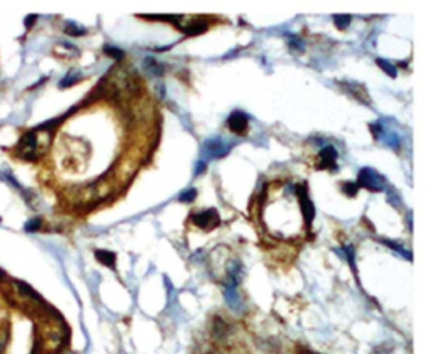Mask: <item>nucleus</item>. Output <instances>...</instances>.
<instances>
[{
	"mask_svg": "<svg viewBox=\"0 0 427 354\" xmlns=\"http://www.w3.org/2000/svg\"><path fill=\"white\" fill-rule=\"evenodd\" d=\"M49 146V142H42L38 130H30L25 134L17 146V154L25 161H37V157L42 154V150Z\"/></svg>",
	"mask_w": 427,
	"mask_h": 354,
	"instance_id": "f257e3e1",
	"label": "nucleus"
},
{
	"mask_svg": "<svg viewBox=\"0 0 427 354\" xmlns=\"http://www.w3.org/2000/svg\"><path fill=\"white\" fill-rule=\"evenodd\" d=\"M355 184H357V187L367 189V191L379 192V191H382V189L386 187V181H384V177L380 175L379 172H376L374 169L364 167V169L359 170L357 182H355Z\"/></svg>",
	"mask_w": 427,
	"mask_h": 354,
	"instance_id": "f03ea898",
	"label": "nucleus"
},
{
	"mask_svg": "<svg viewBox=\"0 0 427 354\" xmlns=\"http://www.w3.org/2000/svg\"><path fill=\"white\" fill-rule=\"evenodd\" d=\"M232 149V142H227L224 137H210L207 139L202 146V152L209 159H221V157L227 155Z\"/></svg>",
	"mask_w": 427,
	"mask_h": 354,
	"instance_id": "7ed1b4c3",
	"label": "nucleus"
},
{
	"mask_svg": "<svg viewBox=\"0 0 427 354\" xmlns=\"http://www.w3.org/2000/svg\"><path fill=\"white\" fill-rule=\"evenodd\" d=\"M192 222L200 229H204V231H212V229H216L221 224V218H219V212L216 209H207V211L194 214Z\"/></svg>",
	"mask_w": 427,
	"mask_h": 354,
	"instance_id": "20e7f679",
	"label": "nucleus"
},
{
	"mask_svg": "<svg viewBox=\"0 0 427 354\" xmlns=\"http://www.w3.org/2000/svg\"><path fill=\"white\" fill-rule=\"evenodd\" d=\"M227 126L234 134H244L249 126V117L244 112H241V110H234V112L229 115Z\"/></svg>",
	"mask_w": 427,
	"mask_h": 354,
	"instance_id": "39448f33",
	"label": "nucleus"
},
{
	"mask_svg": "<svg viewBox=\"0 0 427 354\" xmlns=\"http://www.w3.org/2000/svg\"><path fill=\"white\" fill-rule=\"evenodd\" d=\"M295 191H297V195H299V201H301V206H302V214H304V219H306L307 226H310V222H312V219H314V214H315V211H314V206H312V202H310V199H309L306 187H304V186H297V187H295Z\"/></svg>",
	"mask_w": 427,
	"mask_h": 354,
	"instance_id": "423d86ee",
	"label": "nucleus"
},
{
	"mask_svg": "<svg viewBox=\"0 0 427 354\" xmlns=\"http://www.w3.org/2000/svg\"><path fill=\"white\" fill-rule=\"evenodd\" d=\"M321 162H319V169H334L335 167V159H337V150L332 146H326L321 150Z\"/></svg>",
	"mask_w": 427,
	"mask_h": 354,
	"instance_id": "0eeeda50",
	"label": "nucleus"
},
{
	"mask_svg": "<svg viewBox=\"0 0 427 354\" xmlns=\"http://www.w3.org/2000/svg\"><path fill=\"white\" fill-rule=\"evenodd\" d=\"M95 258L103 266L112 267V269L115 267V254L111 252V251H103V249H99V251H95Z\"/></svg>",
	"mask_w": 427,
	"mask_h": 354,
	"instance_id": "6e6552de",
	"label": "nucleus"
},
{
	"mask_svg": "<svg viewBox=\"0 0 427 354\" xmlns=\"http://www.w3.org/2000/svg\"><path fill=\"white\" fill-rule=\"evenodd\" d=\"M144 67L151 75H162L164 74V65L155 62L154 58H145L144 61Z\"/></svg>",
	"mask_w": 427,
	"mask_h": 354,
	"instance_id": "1a4fd4ad",
	"label": "nucleus"
},
{
	"mask_svg": "<svg viewBox=\"0 0 427 354\" xmlns=\"http://www.w3.org/2000/svg\"><path fill=\"white\" fill-rule=\"evenodd\" d=\"M185 32V35H197V34H202V32L207 30V24L204 22H192L189 24L187 27L182 29Z\"/></svg>",
	"mask_w": 427,
	"mask_h": 354,
	"instance_id": "9d476101",
	"label": "nucleus"
},
{
	"mask_svg": "<svg viewBox=\"0 0 427 354\" xmlns=\"http://www.w3.org/2000/svg\"><path fill=\"white\" fill-rule=\"evenodd\" d=\"M9 344V327L2 324L0 326V354H4Z\"/></svg>",
	"mask_w": 427,
	"mask_h": 354,
	"instance_id": "9b49d317",
	"label": "nucleus"
},
{
	"mask_svg": "<svg viewBox=\"0 0 427 354\" xmlns=\"http://www.w3.org/2000/svg\"><path fill=\"white\" fill-rule=\"evenodd\" d=\"M66 34L72 35V37L83 35V34H86V29L80 27V25H77L75 22H67V25H66Z\"/></svg>",
	"mask_w": 427,
	"mask_h": 354,
	"instance_id": "f8f14e48",
	"label": "nucleus"
},
{
	"mask_svg": "<svg viewBox=\"0 0 427 354\" xmlns=\"http://www.w3.org/2000/svg\"><path fill=\"white\" fill-rule=\"evenodd\" d=\"M377 65H379V67L386 72V74H389L391 77H396V75H397V70H396V67H394V65H392L391 62L384 61V58H377Z\"/></svg>",
	"mask_w": 427,
	"mask_h": 354,
	"instance_id": "ddd939ff",
	"label": "nucleus"
},
{
	"mask_svg": "<svg viewBox=\"0 0 427 354\" xmlns=\"http://www.w3.org/2000/svg\"><path fill=\"white\" fill-rule=\"evenodd\" d=\"M77 81H80V75L77 74V72H70V74H69L67 77H63L62 81H60V87H62V89L70 87V85L75 84Z\"/></svg>",
	"mask_w": 427,
	"mask_h": 354,
	"instance_id": "4468645a",
	"label": "nucleus"
},
{
	"mask_svg": "<svg viewBox=\"0 0 427 354\" xmlns=\"http://www.w3.org/2000/svg\"><path fill=\"white\" fill-rule=\"evenodd\" d=\"M334 24L335 27L344 30L349 24H351V15H334Z\"/></svg>",
	"mask_w": 427,
	"mask_h": 354,
	"instance_id": "2eb2a0df",
	"label": "nucleus"
},
{
	"mask_svg": "<svg viewBox=\"0 0 427 354\" xmlns=\"http://www.w3.org/2000/svg\"><path fill=\"white\" fill-rule=\"evenodd\" d=\"M103 52H105L107 55L114 57L115 61H120V58H124V52H122L120 49H117V47H112V45H105V47H103Z\"/></svg>",
	"mask_w": 427,
	"mask_h": 354,
	"instance_id": "dca6fc26",
	"label": "nucleus"
},
{
	"mask_svg": "<svg viewBox=\"0 0 427 354\" xmlns=\"http://www.w3.org/2000/svg\"><path fill=\"white\" fill-rule=\"evenodd\" d=\"M40 227H42V219L35 218V219H30L27 224H25V231L27 232H37Z\"/></svg>",
	"mask_w": 427,
	"mask_h": 354,
	"instance_id": "f3484780",
	"label": "nucleus"
},
{
	"mask_svg": "<svg viewBox=\"0 0 427 354\" xmlns=\"http://www.w3.org/2000/svg\"><path fill=\"white\" fill-rule=\"evenodd\" d=\"M357 191H359V187H357L355 182H344V184H342V192L351 195V198L357 194Z\"/></svg>",
	"mask_w": 427,
	"mask_h": 354,
	"instance_id": "a211bd4d",
	"label": "nucleus"
},
{
	"mask_svg": "<svg viewBox=\"0 0 427 354\" xmlns=\"http://www.w3.org/2000/svg\"><path fill=\"white\" fill-rule=\"evenodd\" d=\"M287 41H289V45L292 49H297L299 52L304 50V42L301 41L299 37H295V35H287Z\"/></svg>",
	"mask_w": 427,
	"mask_h": 354,
	"instance_id": "6ab92c4d",
	"label": "nucleus"
},
{
	"mask_svg": "<svg viewBox=\"0 0 427 354\" xmlns=\"http://www.w3.org/2000/svg\"><path fill=\"white\" fill-rule=\"evenodd\" d=\"M197 198V191L196 189H189V191H184L182 194H180V201L182 202H192L194 199Z\"/></svg>",
	"mask_w": 427,
	"mask_h": 354,
	"instance_id": "aec40b11",
	"label": "nucleus"
},
{
	"mask_svg": "<svg viewBox=\"0 0 427 354\" xmlns=\"http://www.w3.org/2000/svg\"><path fill=\"white\" fill-rule=\"evenodd\" d=\"M204 170H205V161H199L197 162V169H196V175L202 174Z\"/></svg>",
	"mask_w": 427,
	"mask_h": 354,
	"instance_id": "412c9836",
	"label": "nucleus"
},
{
	"mask_svg": "<svg viewBox=\"0 0 427 354\" xmlns=\"http://www.w3.org/2000/svg\"><path fill=\"white\" fill-rule=\"evenodd\" d=\"M35 18H37L35 15H30V17H27V22H25V25H27V27H30V24H32V22H35Z\"/></svg>",
	"mask_w": 427,
	"mask_h": 354,
	"instance_id": "4be33fe9",
	"label": "nucleus"
},
{
	"mask_svg": "<svg viewBox=\"0 0 427 354\" xmlns=\"http://www.w3.org/2000/svg\"><path fill=\"white\" fill-rule=\"evenodd\" d=\"M0 221H2V219H0Z\"/></svg>",
	"mask_w": 427,
	"mask_h": 354,
	"instance_id": "5701e85b",
	"label": "nucleus"
}]
</instances>
